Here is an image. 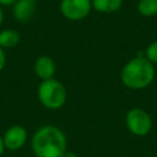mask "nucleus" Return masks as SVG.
Here are the masks:
<instances>
[{
    "instance_id": "4468645a",
    "label": "nucleus",
    "mask_w": 157,
    "mask_h": 157,
    "mask_svg": "<svg viewBox=\"0 0 157 157\" xmlns=\"http://www.w3.org/2000/svg\"><path fill=\"white\" fill-rule=\"evenodd\" d=\"M17 0H0L1 6H12Z\"/></svg>"
},
{
    "instance_id": "9b49d317",
    "label": "nucleus",
    "mask_w": 157,
    "mask_h": 157,
    "mask_svg": "<svg viewBox=\"0 0 157 157\" xmlns=\"http://www.w3.org/2000/svg\"><path fill=\"white\" fill-rule=\"evenodd\" d=\"M137 11L144 17H153L157 15V0H139Z\"/></svg>"
},
{
    "instance_id": "f8f14e48",
    "label": "nucleus",
    "mask_w": 157,
    "mask_h": 157,
    "mask_svg": "<svg viewBox=\"0 0 157 157\" xmlns=\"http://www.w3.org/2000/svg\"><path fill=\"white\" fill-rule=\"evenodd\" d=\"M145 58L152 64H157V40L151 42L145 49Z\"/></svg>"
},
{
    "instance_id": "ddd939ff",
    "label": "nucleus",
    "mask_w": 157,
    "mask_h": 157,
    "mask_svg": "<svg viewBox=\"0 0 157 157\" xmlns=\"http://www.w3.org/2000/svg\"><path fill=\"white\" fill-rule=\"evenodd\" d=\"M6 65V54H5V49H2L0 47V72L4 70Z\"/></svg>"
},
{
    "instance_id": "39448f33",
    "label": "nucleus",
    "mask_w": 157,
    "mask_h": 157,
    "mask_svg": "<svg viewBox=\"0 0 157 157\" xmlns=\"http://www.w3.org/2000/svg\"><path fill=\"white\" fill-rule=\"evenodd\" d=\"M61 15L70 21H81L86 18L92 10L91 0H61L59 5Z\"/></svg>"
},
{
    "instance_id": "0eeeda50",
    "label": "nucleus",
    "mask_w": 157,
    "mask_h": 157,
    "mask_svg": "<svg viewBox=\"0 0 157 157\" xmlns=\"http://www.w3.org/2000/svg\"><path fill=\"white\" fill-rule=\"evenodd\" d=\"M33 70H34V74L42 81H44V80L53 78V76L55 74V70H56V66H55L54 60L50 56L40 55L36 59L34 65H33Z\"/></svg>"
},
{
    "instance_id": "6e6552de",
    "label": "nucleus",
    "mask_w": 157,
    "mask_h": 157,
    "mask_svg": "<svg viewBox=\"0 0 157 157\" xmlns=\"http://www.w3.org/2000/svg\"><path fill=\"white\" fill-rule=\"evenodd\" d=\"M36 12V0H17L12 5V15L18 22H28Z\"/></svg>"
},
{
    "instance_id": "423d86ee",
    "label": "nucleus",
    "mask_w": 157,
    "mask_h": 157,
    "mask_svg": "<svg viewBox=\"0 0 157 157\" xmlns=\"http://www.w3.org/2000/svg\"><path fill=\"white\" fill-rule=\"evenodd\" d=\"M27 139H28L27 130L22 125H12L2 135L5 150L9 151L21 150L27 142Z\"/></svg>"
},
{
    "instance_id": "f03ea898",
    "label": "nucleus",
    "mask_w": 157,
    "mask_h": 157,
    "mask_svg": "<svg viewBox=\"0 0 157 157\" xmlns=\"http://www.w3.org/2000/svg\"><path fill=\"white\" fill-rule=\"evenodd\" d=\"M124 86L130 90H142L151 85L155 78V66L145 55H137L129 60L120 74Z\"/></svg>"
},
{
    "instance_id": "1a4fd4ad",
    "label": "nucleus",
    "mask_w": 157,
    "mask_h": 157,
    "mask_svg": "<svg viewBox=\"0 0 157 157\" xmlns=\"http://www.w3.org/2000/svg\"><path fill=\"white\" fill-rule=\"evenodd\" d=\"M92 9L102 13H113L121 9L124 0H91Z\"/></svg>"
},
{
    "instance_id": "f3484780",
    "label": "nucleus",
    "mask_w": 157,
    "mask_h": 157,
    "mask_svg": "<svg viewBox=\"0 0 157 157\" xmlns=\"http://www.w3.org/2000/svg\"><path fill=\"white\" fill-rule=\"evenodd\" d=\"M2 22H4V11H2V6L0 5V27H1Z\"/></svg>"
},
{
    "instance_id": "20e7f679",
    "label": "nucleus",
    "mask_w": 157,
    "mask_h": 157,
    "mask_svg": "<svg viewBox=\"0 0 157 157\" xmlns=\"http://www.w3.org/2000/svg\"><path fill=\"white\" fill-rule=\"evenodd\" d=\"M125 123L129 131L136 136H145L150 132L152 128V119L151 115L141 109V108H132L126 113Z\"/></svg>"
},
{
    "instance_id": "9d476101",
    "label": "nucleus",
    "mask_w": 157,
    "mask_h": 157,
    "mask_svg": "<svg viewBox=\"0 0 157 157\" xmlns=\"http://www.w3.org/2000/svg\"><path fill=\"white\" fill-rule=\"evenodd\" d=\"M21 40L20 33L13 28H5L0 31V47L2 49H9L16 47Z\"/></svg>"
},
{
    "instance_id": "7ed1b4c3",
    "label": "nucleus",
    "mask_w": 157,
    "mask_h": 157,
    "mask_svg": "<svg viewBox=\"0 0 157 157\" xmlns=\"http://www.w3.org/2000/svg\"><path fill=\"white\" fill-rule=\"evenodd\" d=\"M37 94L40 104L52 110L61 108L67 98V92L65 86L55 78L42 81L38 86Z\"/></svg>"
},
{
    "instance_id": "2eb2a0df",
    "label": "nucleus",
    "mask_w": 157,
    "mask_h": 157,
    "mask_svg": "<svg viewBox=\"0 0 157 157\" xmlns=\"http://www.w3.org/2000/svg\"><path fill=\"white\" fill-rule=\"evenodd\" d=\"M61 157H78V156H77L75 152H72V151H67V150H66L65 153H64Z\"/></svg>"
},
{
    "instance_id": "f257e3e1",
    "label": "nucleus",
    "mask_w": 157,
    "mask_h": 157,
    "mask_svg": "<svg viewBox=\"0 0 157 157\" xmlns=\"http://www.w3.org/2000/svg\"><path fill=\"white\" fill-rule=\"evenodd\" d=\"M66 136L55 125H43L31 139V147L36 157H61L66 151Z\"/></svg>"
},
{
    "instance_id": "dca6fc26",
    "label": "nucleus",
    "mask_w": 157,
    "mask_h": 157,
    "mask_svg": "<svg viewBox=\"0 0 157 157\" xmlns=\"http://www.w3.org/2000/svg\"><path fill=\"white\" fill-rule=\"evenodd\" d=\"M4 151H5V145H4V140H2V136L0 135V157H1V155L4 153Z\"/></svg>"
}]
</instances>
